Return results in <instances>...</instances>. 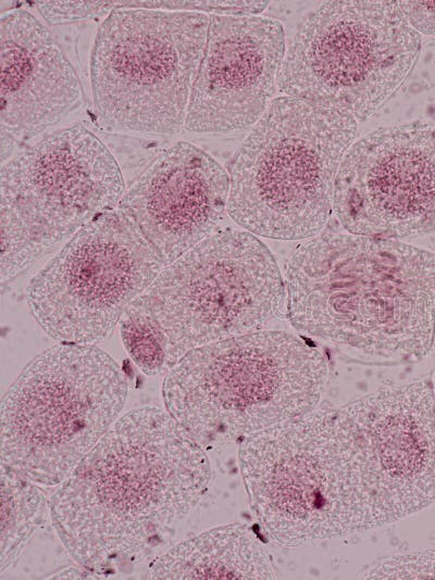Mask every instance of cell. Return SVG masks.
<instances>
[{"mask_svg": "<svg viewBox=\"0 0 435 580\" xmlns=\"http://www.w3.org/2000/svg\"><path fill=\"white\" fill-rule=\"evenodd\" d=\"M421 42L398 1L324 2L298 26L285 53L278 90L368 121L403 85Z\"/></svg>", "mask_w": 435, "mask_h": 580, "instance_id": "cell-10", "label": "cell"}, {"mask_svg": "<svg viewBox=\"0 0 435 580\" xmlns=\"http://www.w3.org/2000/svg\"><path fill=\"white\" fill-rule=\"evenodd\" d=\"M164 263L119 210L75 232L29 280L26 302L45 333L60 343L108 338Z\"/></svg>", "mask_w": 435, "mask_h": 580, "instance_id": "cell-11", "label": "cell"}, {"mask_svg": "<svg viewBox=\"0 0 435 580\" xmlns=\"http://www.w3.org/2000/svg\"><path fill=\"white\" fill-rule=\"evenodd\" d=\"M152 579H274L270 556L245 524L213 527L152 560Z\"/></svg>", "mask_w": 435, "mask_h": 580, "instance_id": "cell-17", "label": "cell"}, {"mask_svg": "<svg viewBox=\"0 0 435 580\" xmlns=\"http://www.w3.org/2000/svg\"><path fill=\"white\" fill-rule=\"evenodd\" d=\"M365 579H435V552H411L378 559L363 572Z\"/></svg>", "mask_w": 435, "mask_h": 580, "instance_id": "cell-20", "label": "cell"}, {"mask_svg": "<svg viewBox=\"0 0 435 580\" xmlns=\"http://www.w3.org/2000/svg\"><path fill=\"white\" fill-rule=\"evenodd\" d=\"M432 384H433V388H434V391H435V370H434L433 378H432Z\"/></svg>", "mask_w": 435, "mask_h": 580, "instance_id": "cell-24", "label": "cell"}, {"mask_svg": "<svg viewBox=\"0 0 435 580\" xmlns=\"http://www.w3.org/2000/svg\"><path fill=\"white\" fill-rule=\"evenodd\" d=\"M48 578L49 579H95L99 577L95 575L94 572L89 571L88 569L79 566L78 568L76 567L64 568L51 575Z\"/></svg>", "mask_w": 435, "mask_h": 580, "instance_id": "cell-23", "label": "cell"}, {"mask_svg": "<svg viewBox=\"0 0 435 580\" xmlns=\"http://www.w3.org/2000/svg\"><path fill=\"white\" fill-rule=\"evenodd\" d=\"M120 330L127 354L145 375L170 371L166 341L142 310L132 304L120 321Z\"/></svg>", "mask_w": 435, "mask_h": 580, "instance_id": "cell-19", "label": "cell"}, {"mask_svg": "<svg viewBox=\"0 0 435 580\" xmlns=\"http://www.w3.org/2000/svg\"><path fill=\"white\" fill-rule=\"evenodd\" d=\"M202 59L184 128L226 134L252 127L278 89L286 53L281 22L259 15H209Z\"/></svg>", "mask_w": 435, "mask_h": 580, "instance_id": "cell-14", "label": "cell"}, {"mask_svg": "<svg viewBox=\"0 0 435 580\" xmlns=\"http://www.w3.org/2000/svg\"><path fill=\"white\" fill-rule=\"evenodd\" d=\"M0 133L17 147L46 133L85 101L80 79L49 28L16 8L1 15Z\"/></svg>", "mask_w": 435, "mask_h": 580, "instance_id": "cell-16", "label": "cell"}, {"mask_svg": "<svg viewBox=\"0 0 435 580\" xmlns=\"http://www.w3.org/2000/svg\"><path fill=\"white\" fill-rule=\"evenodd\" d=\"M209 458L166 411L120 417L49 499L61 543L97 576L129 568L159 547L206 493Z\"/></svg>", "mask_w": 435, "mask_h": 580, "instance_id": "cell-1", "label": "cell"}, {"mask_svg": "<svg viewBox=\"0 0 435 580\" xmlns=\"http://www.w3.org/2000/svg\"><path fill=\"white\" fill-rule=\"evenodd\" d=\"M228 189L223 166L182 140L139 175L117 209L167 265L215 232L227 213Z\"/></svg>", "mask_w": 435, "mask_h": 580, "instance_id": "cell-15", "label": "cell"}, {"mask_svg": "<svg viewBox=\"0 0 435 580\" xmlns=\"http://www.w3.org/2000/svg\"><path fill=\"white\" fill-rule=\"evenodd\" d=\"M286 308L303 338L348 362L421 361L435 341V255L401 240L322 231L285 272Z\"/></svg>", "mask_w": 435, "mask_h": 580, "instance_id": "cell-2", "label": "cell"}, {"mask_svg": "<svg viewBox=\"0 0 435 580\" xmlns=\"http://www.w3.org/2000/svg\"><path fill=\"white\" fill-rule=\"evenodd\" d=\"M128 380L94 344L35 356L1 400V464L44 487L64 481L120 418Z\"/></svg>", "mask_w": 435, "mask_h": 580, "instance_id": "cell-6", "label": "cell"}, {"mask_svg": "<svg viewBox=\"0 0 435 580\" xmlns=\"http://www.w3.org/2000/svg\"><path fill=\"white\" fill-rule=\"evenodd\" d=\"M374 528L435 503V391L418 380L337 407Z\"/></svg>", "mask_w": 435, "mask_h": 580, "instance_id": "cell-12", "label": "cell"}, {"mask_svg": "<svg viewBox=\"0 0 435 580\" xmlns=\"http://www.w3.org/2000/svg\"><path fill=\"white\" fill-rule=\"evenodd\" d=\"M209 15L117 9L99 25L90 53L92 108L108 131L173 135L186 121Z\"/></svg>", "mask_w": 435, "mask_h": 580, "instance_id": "cell-8", "label": "cell"}, {"mask_svg": "<svg viewBox=\"0 0 435 580\" xmlns=\"http://www.w3.org/2000/svg\"><path fill=\"white\" fill-rule=\"evenodd\" d=\"M286 301L270 249L247 230L224 229L165 265L133 305L161 331L172 369L198 346L261 330Z\"/></svg>", "mask_w": 435, "mask_h": 580, "instance_id": "cell-9", "label": "cell"}, {"mask_svg": "<svg viewBox=\"0 0 435 580\" xmlns=\"http://www.w3.org/2000/svg\"><path fill=\"white\" fill-rule=\"evenodd\" d=\"M357 127L338 106L274 98L228 165V216L259 237L318 236L333 211L336 176Z\"/></svg>", "mask_w": 435, "mask_h": 580, "instance_id": "cell-4", "label": "cell"}, {"mask_svg": "<svg viewBox=\"0 0 435 580\" xmlns=\"http://www.w3.org/2000/svg\"><path fill=\"white\" fill-rule=\"evenodd\" d=\"M34 7L51 25L89 20L111 12L108 1H35Z\"/></svg>", "mask_w": 435, "mask_h": 580, "instance_id": "cell-21", "label": "cell"}, {"mask_svg": "<svg viewBox=\"0 0 435 580\" xmlns=\"http://www.w3.org/2000/svg\"><path fill=\"white\" fill-rule=\"evenodd\" d=\"M238 461L250 508L277 545L295 547L374 528L337 407L240 441Z\"/></svg>", "mask_w": 435, "mask_h": 580, "instance_id": "cell-5", "label": "cell"}, {"mask_svg": "<svg viewBox=\"0 0 435 580\" xmlns=\"http://www.w3.org/2000/svg\"><path fill=\"white\" fill-rule=\"evenodd\" d=\"M398 4L411 27L420 35L435 36V1L407 0Z\"/></svg>", "mask_w": 435, "mask_h": 580, "instance_id": "cell-22", "label": "cell"}, {"mask_svg": "<svg viewBox=\"0 0 435 580\" xmlns=\"http://www.w3.org/2000/svg\"><path fill=\"white\" fill-rule=\"evenodd\" d=\"M324 354L301 337L258 330L198 346L165 375V409L201 445L223 444L314 411Z\"/></svg>", "mask_w": 435, "mask_h": 580, "instance_id": "cell-3", "label": "cell"}, {"mask_svg": "<svg viewBox=\"0 0 435 580\" xmlns=\"http://www.w3.org/2000/svg\"><path fill=\"white\" fill-rule=\"evenodd\" d=\"M125 193L120 166L83 124L48 131L0 172V279L10 282Z\"/></svg>", "mask_w": 435, "mask_h": 580, "instance_id": "cell-7", "label": "cell"}, {"mask_svg": "<svg viewBox=\"0 0 435 580\" xmlns=\"http://www.w3.org/2000/svg\"><path fill=\"white\" fill-rule=\"evenodd\" d=\"M333 212L356 235L435 234V125L406 122L355 140L336 176Z\"/></svg>", "mask_w": 435, "mask_h": 580, "instance_id": "cell-13", "label": "cell"}, {"mask_svg": "<svg viewBox=\"0 0 435 580\" xmlns=\"http://www.w3.org/2000/svg\"><path fill=\"white\" fill-rule=\"evenodd\" d=\"M48 512L49 500L38 484L1 464V575L16 564Z\"/></svg>", "mask_w": 435, "mask_h": 580, "instance_id": "cell-18", "label": "cell"}]
</instances>
